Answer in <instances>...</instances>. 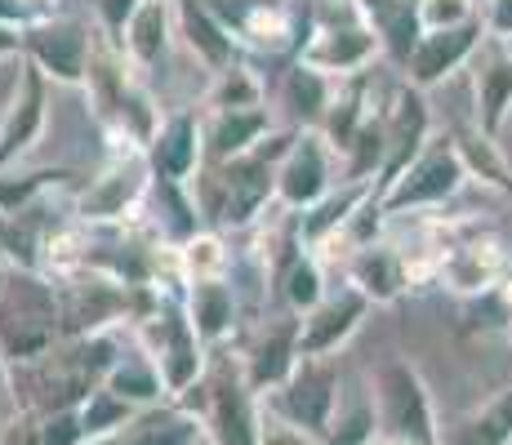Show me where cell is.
Returning <instances> with one entry per match:
<instances>
[{"instance_id":"21","label":"cell","mask_w":512,"mask_h":445,"mask_svg":"<svg viewBox=\"0 0 512 445\" xmlns=\"http://www.w3.org/2000/svg\"><path fill=\"white\" fill-rule=\"evenodd\" d=\"M174 36H179V5H174V0H143L121 32V54L130 58L143 76H152L156 67H165V58H170Z\"/></svg>"},{"instance_id":"14","label":"cell","mask_w":512,"mask_h":445,"mask_svg":"<svg viewBox=\"0 0 512 445\" xmlns=\"http://www.w3.org/2000/svg\"><path fill=\"white\" fill-rule=\"evenodd\" d=\"M486 41V27H481V18H472L464 27H446V32H423L415 49H410V58L401 63V76H406V85L415 89H437L441 81H450L455 72H464L472 63V54L481 49Z\"/></svg>"},{"instance_id":"47","label":"cell","mask_w":512,"mask_h":445,"mask_svg":"<svg viewBox=\"0 0 512 445\" xmlns=\"http://www.w3.org/2000/svg\"><path fill=\"white\" fill-rule=\"evenodd\" d=\"M98 445H116V441H98Z\"/></svg>"},{"instance_id":"48","label":"cell","mask_w":512,"mask_h":445,"mask_svg":"<svg viewBox=\"0 0 512 445\" xmlns=\"http://www.w3.org/2000/svg\"><path fill=\"white\" fill-rule=\"evenodd\" d=\"M201 445H214V441H210V437H205V441H201Z\"/></svg>"},{"instance_id":"44","label":"cell","mask_w":512,"mask_h":445,"mask_svg":"<svg viewBox=\"0 0 512 445\" xmlns=\"http://www.w3.org/2000/svg\"><path fill=\"white\" fill-rule=\"evenodd\" d=\"M18 54H23V27L0 23V63H5V58H18Z\"/></svg>"},{"instance_id":"30","label":"cell","mask_w":512,"mask_h":445,"mask_svg":"<svg viewBox=\"0 0 512 445\" xmlns=\"http://www.w3.org/2000/svg\"><path fill=\"white\" fill-rule=\"evenodd\" d=\"M174 267H179L183 285L187 281H214V276L232 272V250L223 241L219 227H201L183 245H174Z\"/></svg>"},{"instance_id":"36","label":"cell","mask_w":512,"mask_h":445,"mask_svg":"<svg viewBox=\"0 0 512 445\" xmlns=\"http://www.w3.org/2000/svg\"><path fill=\"white\" fill-rule=\"evenodd\" d=\"M419 32H446L481 18V0H415Z\"/></svg>"},{"instance_id":"25","label":"cell","mask_w":512,"mask_h":445,"mask_svg":"<svg viewBox=\"0 0 512 445\" xmlns=\"http://www.w3.org/2000/svg\"><path fill=\"white\" fill-rule=\"evenodd\" d=\"M205 441V419L201 410L183 401H161L147 405L130 419V428L116 437V445H201Z\"/></svg>"},{"instance_id":"13","label":"cell","mask_w":512,"mask_h":445,"mask_svg":"<svg viewBox=\"0 0 512 445\" xmlns=\"http://www.w3.org/2000/svg\"><path fill=\"white\" fill-rule=\"evenodd\" d=\"M512 276V259L495 236H468L450 241L437 259V281L459 299H490Z\"/></svg>"},{"instance_id":"46","label":"cell","mask_w":512,"mask_h":445,"mask_svg":"<svg viewBox=\"0 0 512 445\" xmlns=\"http://www.w3.org/2000/svg\"><path fill=\"white\" fill-rule=\"evenodd\" d=\"M374 445H392V441H379V437H374Z\"/></svg>"},{"instance_id":"12","label":"cell","mask_w":512,"mask_h":445,"mask_svg":"<svg viewBox=\"0 0 512 445\" xmlns=\"http://www.w3.org/2000/svg\"><path fill=\"white\" fill-rule=\"evenodd\" d=\"M45 125H49V81L41 67L23 58L9 107L0 116V174L14 170L18 161H27V152L41 143Z\"/></svg>"},{"instance_id":"5","label":"cell","mask_w":512,"mask_h":445,"mask_svg":"<svg viewBox=\"0 0 512 445\" xmlns=\"http://www.w3.org/2000/svg\"><path fill=\"white\" fill-rule=\"evenodd\" d=\"M374 388V423H379V441L392 445H441V423L432 388L419 374L415 361L406 356H388L370 379Z\"/></svg>"},{"instance_id":"18","label":"cell","mask_w":512,"mask_h":445,"mask_svg":"<svg viewBox=\"0 0 512 445\" xmlns=\"http://www.w3.org/2000/svg\"><path fill=\"white\" fill-rule=\"evenodd\" d=\"M294 365H299V316L285 312L254 334V343L241 356V374L254 397H268L290 379Z\"/></svg>"},{"instance_id":"49","label":"cell","mask_w":512,"mask_h":445,"mask_svg":"<svg viewBox=\"0 0 512 445\" xmlns=\"http://www.w3.org/2000/svg\"><path fill=\"white\" fill-rule=\"evenodd\" d=\"M508 339H512V321H508Z\"/></svg>"},{"instance_id":"17","label":"cell","mask_w":512,"mask_h":445,"mask_svg":"<svg viewBox=\"0 0 512 445\" xmlns=\"http://www.w3.org/2000/svg\"><path fill=\"white\" fill-rule=\"evenodd\" d=\"M343 281L366 294L374 308H388V303H397L401 294L415 285V272H410V259L401 245L374 236V241L357 245V250L343 259Z\"/></svg>"},{"instance_id":"37","label":"cell","mask_w":512,"mask_h":445,"mask_svg":"<svg viewBox=\"0 0 512 445\" xmlns=\"http://www.w3.org/2000/svg\"><path fill=\"white\" fill-rule=\"evenodd\" d=\"M36 445H90L85 423H81V405L36 414Z\"/></svg>"},{"instance_id":"20","label":"cell","mask_w":512,"mask_h":445,"mask_svg":"<svg viewBox=\"0 0 512 445\" xmlns=\"http://www.w3.org/2000/svg\"><path fill=\"white\" fill-rule=\"evenodd\" d=\"M147 165L156 178L170 183H192L205 165V138H201V116L196 112H170L161 130L147 143Z\"/></svg>"},{"instance_id":"8","label":"cell","mask_w":512,"mask_h":445,"mask_svg":"<svg viewBox=\"0 0 512 445\" xmlns=\"http://www.w3.org/2000/svg\"><path fill=\"white\" fill-rule=\"evenodd\" d=\"M343 183L339 152L326 143L321 130H294L290 147L277 161V205L285 214H303L317 201H326Z\"/></svg>"},{"instance_id":"43","label":"cell","mask_w":512,"mask_h":445,"mask_svg":"<svg viewBox=\"0 0 512 445\" xmlns=\"http://www.w3.org/2000/svg\"><path fill=\"white\" fill-rule=\"evenodd\" d=\"M36 18H45V14H36V9L23 5V0H0V23H9V27H32Z\"/></svg>"},{"instance_id":"1","label":"cell","mask_w":512,"mask_h":445,"mask_svg":"<svg viewBox=\"0 0 512 445\" xmlns=\"http://www.w3.org/2000/svg\"><path fill=\"white\" fill-rule=\"evenodd\" d=\"M290 147V134H268L254 152L232 156V161L201 165V174L192 178L196 210L210 227H254L263 219L268 205H277V161Z\"/></svg>"},{"instance_id":"22","label":"cell","mask_w":512,"mask_h":445,"mask_svg":"<svg viewBox=\"0 0 512 445\" xmlns=\"http://www.w3.org/2000/svg\"><path fill=\"white\" fill-rule=\"evenodd\" d=\"M268 134H277L268 103H263V107H232V112H205L201 116L205 161H210V165L254 152V147H259Z\"/></svg>"},{"instance_id":"40","label":"cell","mask_w":512,"mask_h":445,"mask_svg":"<svg viewBox=\"0 0 512 445\" xmlns=\"http://www.w3.org/2000/svg\"><path fill=\"white\" fill-rule=\"evenodd\" d=\"M139 5H143V0H94V9H98V32H103L112 45H121L125 23L134 18V9H139Z\"/></svg>"},{"instance_id":"26","label":"cell","mask_w":512,"mask_h":445,"mask_svg":"<svg viewBox=\"0 0 512 445\" xmlns=\"http://www.w3.org/2000/svg\"><path fill=\"white\" fill-rule=\"evenodd\" d=\"M334 85L339 81H330V76H321L317 67H308V63L294 58V67L281 81V107L290 112L294 130H317L321 116H326V107H330V98H334Z\"/></svg>"},{"instance_id":"10","label":"cell","mask_w":512,"mask_h":445,"mask_svg":"<svg viewBox=\"0 0 512 445\" xmlns=\"http://www.w3.org/2000/svg\"><path fill=\"white\" fill-rule=\"evenodd\" d=\"M339 383L343 374L334 356H299L290 379L259 401H268L272 410H281L285 419H294L299 428H308L321 441L330 432L334 414H339Z\"/></svg>"},{"instance_id":"38","label":"cell","mask_w":512,"mask_h":445,"mask_svg":"<svg viewBox=\"0 0 512 445\" xmlns=\"http://www.w3.org/2000/svg\"><path fill=\"white\" fill-rule=\"evenodd\" d=\"M379 423H374V405H352L348 414H334L330 432L317 445H374Z\"/></svg>"},{"instance_id":"15","label":"cell","mask_w":512,"mask_h":445,"mask_svg":"<svg viewBox=\"0 0 512 445\" xmlns=\"http://www.w3.org/2000/svg\"><path fill=\"white\" fill-rule=\"evenodd\" d=\"M201 419L214 445H259V397L250 392L241 365L205 383Z\"/></svg>"},{"instance_id":"9","label":"cell","mask_w":512,"mask_h":445,"mask_svg":"<svg viewBox=\"0 0 512 445\" xmlns=\"http://www.w3.org/2000/svg\"><path fill=\"white\" fill-rule=\"evenodd\" d=\"M98 32L81 18H36L32 27H23V58L36 63L45 72L49 85H67V89H85L90 76V58H94Z\"/></svg>"},{"instance_id":"33","label":"cell","mask_w":512,"mask_h":445,"mask_svg":"<svg viewBox=\"0 0 512 445\" xmlns=\"http://www.w3.org/2000/svg\"><path fill=\"white\" fill-rule=\"evenodd\" d=\"M232 107H263V81L241 63V58L228 67H219L210 94H205V112H232Z\"/></svg>"},{"instance_id":"3","label":"cell","mask_w":512,"mask_h":445,"mask_svg":"<svg viewBox=\"0 0 512 445\" xmlns=\"http://www.w3.org/2000/svg\"><path fill=\"white\" fill-rule=\"evenodd\" d=\"M383 58L379 27L361 14L357 0H326L317 23L299 41V63L317 67L330 81H352Z\"/></svg>"},{"instance_id":"35","label":"cell","mask_w":512,"mask_h":445,"mask_svg":"<svg viewBox=\"0 0 512 445\" xmlns=\"http://www.w3.org/2000/svg\"><path fill=\"white\" fill-rule=\"evenodd\" d=\"M67 170H36V174H0V214H23V210H32V205H41L45 196H49V187H58V183H67Z\"/></svg>"},{"instance_id":"27","label":"cell","mask_w":512,"mask_h":445,"mask_svg":"<svg viewBox=\"0 0 512 445\" xmlns=\"http://www.w3.org/2000/svg\"><path fill=\"white\" fill-rule=\"evenodd\" d=\"M103 388H112L116 397L130 401L134 410H147V405L170 401V392H165V383H161V370H156V361L139 348V343H134L130 352L116 356V365L107 370Z\"/></svg>"},{"instance_id":"4","label":"cell","mask_w":512,"mask_h":445,"mask_svg":"<svg viewBox=\"0 0 512 445\" xmlns=\"http://www.w3.org/2000/svg\"><path fill=\"white\" fill-rule=\"evenodd\" d=\"M134 339H139V348L156 361L170 401H187V392L205 383L210 348H205V339L196 334V325L187 321L183 294L165 290L161 303H156V308L147 312L139 325H134Z\"/></svg>"},{"instance_id":"16","label":"cell","mask_w":512,"mask_h":445,"mask_svg":"<svg viewBox=\"0 0 512 445\" xmlns=\"http://www.w3.org/2000/svg\"><path fill=\"white\" fill-rule=\"evenodd\" d=\"M370 308L374 303L366 294L343 281L339 290H330L312 312L299 316V356H334L339 348H348V339L361 330Z\"/></svg>"},{"instance_id":"23","label":"cell","mask_w":512,"mask_h":445,"mask_svg":"<svg viewBox=\"0 0 512 445\" xmlns=\"http://www.w3.org/2000/svg\"><path fill=\"white\" fill-rule=\"evenodd\" d=\"M272 281H277V299L285 312L303 316L312 312L321 299L330 294L326 285V263L317 259V254L308 250V245L299 241V232H294V241L285 245L281 254H272Z\"/></svg>"},{"instance_id":"11","label":"cell","mask_w":512,"mask_h":445,"mask_svg":"<svg viewBox=\"0 0 512 445\" xmlns=\"http://www.w3.org/2000/svg\"><path fill=\"white\" fill-rule=\"evenodd\" d=\"M432 138L437 134H432L428 94L401 81L397 89H392L388 107H383V165H379V178H374V196L388 192Z\"/></svg>"},{"instance_id":"50","label":"cell","mask_w":512,"mask_h":445,"mask_svg":"<svg viewBox=\"0 0 512 445\" xmlns=\"http://www.w3.org/2000/svg\"><path fill=\"white\" fill-rule=\"evenodd\" d=\"M23 5H36V0H23Z\"/></svg>"},{"instance_id":"2","label":"cell","mask_w":512,"mask_h":445,"mask_svg":"<svg viewBox=\"0 0 512 445\" xmlns=\"http://www.w3.org/2000/svg\"><path fill=\"white\" fill-rule=\"evenodd\" d=\"M63 343V308L54 276L36 267H9L0 294V356L14 365H32Z\"/></svg>"},{"instance_id":"31","label":"cell","mask_w":512,"mask_h":445,"mask_svg":"<svg viewBox=\"0 0 512 445\" xmlns=\"http://www.w3.org/2000/svg\"><path fill=\"white\" fill-rule=\"evenodd\" d=\"M232 36L250 49H263V54H281V49L294 45V18L277 0H259V5L245 9V18L232 27Z\"/></svg>"},{"instance_id":"19","label":"cell","mask_w":512,"mask_h":445,"mask_svg":"<svg viewBox=\"0 0 512 445\" xmlns=\"http://www.w3.org/2000/svg\"><path fill=\"white\" fill-rule=\"evenodd\" d=\"M468 67H472V98H477V125L481 134L499 143V134H504L512 116V45L486 36Z\"/></svg>"},{"instance_id":"6","label":"cell","mask_w":512,"mask_h":445,"mask_svg":"<svg viewBox=\"0 0 512 445\" xmlns=\"http://www.w3.org/2000/svg\"><path fill=\"white\" fill-rule=\"evenodd\" d=\"M468 165L459 156L455 138L437 134L428 147L406 165V174L388 187L383 196H374V205L383 210V219H406V214H428L441 210L446 201H455V192L468 183Z\"/></svg>"},{"instance_id":"7","label":"cell","mask_w":512,"mask_h":445,"mask_svg":"<svg viewBox=\"0 0 512 445\" xmlns=\"http://www.w3.org/2000/svg\"><path fill=\"white\" fill-rule=\"evenodd\" d=\"M152 196V165H147L143 147L116 143L107 165L90 178L81 196H76V219L85 227H112V223H130L143 210V201Z\"/></svg>"},{"instance_id":"45","label":"cell","mask_w":512,"mask_h":445,"mask_svg":"<svg viewBox=\"0 0 512 445\" xmlns=\"http://www.w3.org/2000/svg\"><path fill=\"white\" fill-rule=\"evenodd\" d=\"M5 281H9V267L0 263V294H5Z\"/></svg>"},{"instance_id":"29","label":"cell","mask_w":512,"mask_h":445,"mask_svg":"<svg viewBox=\"0 0 512 445\" xmlns=\"http://www.w3.org/2000/svg\"><path fill=\"white\" fill-rule=\"evenodd\" d=\"M441 445H512V388L490 397L450 432H441Z\"/></svg>"},{"instance_id":"32","label":"cell","mask_w":512,"mask_h":445,"mask_svg":"<svg viewBox=\"0 0 512 445\" xmlns=\"http://www.w3.org/2000/svg\"><path fill=\"white\" fill-rule=\"evenodd\" d=\"M134 405L130 401H121L112 388H98L90 392V397L81 401V423H85V437H90V445H98V441H116L125 428H130V419H134Z\"/></svg>"},{"instance_id":"24","label":"cell","mask_w":512,"mask_h":445,"mask_svg":"<svg viewBox=\"0 0 512 445\" xmlns=\"http://www.w3.org/2000/svg\"><path fill=\"white\" fill-rule=\"evenodd\" d=\"M187 321L196 325V334L205 339V348H219L236 334L241 321V303H236L232 276H214V281H187L183 290Z\"/></svg>"},{"instance_id":"41","label":"cell","mask_w":512,"mask_h":445,"mask_svg":"<svg viewBox=\"0 0 512 445\" xmlns=\"http://www.w3.org/2000/svg\"><path fill=\"white\" fill-rule=\"evenodd\" d=\"M481 27L490 41L512 45V0H481Z\"/></svg>"},{"instance_id":"28","label":"cell","mask_w":512,"mask_h":445,"mask_svg":"<svg viewBox=\"0 0 512 445\" xmlns=\"http://www.w3.org/2000/svg\"><path fill=\"white\" fill-rule=\"evenodd\" d=\"M361 14L370 18L374 27H379L383 36V54L392 58V63H406L410 49L419 41V14H415V0H357Z\"/></svg>"},{"instance_id":"39","label":"cell","mask_w":512,"mask_h":445,"mask_svg":"<svg viewBox=\"0 0 512 445\" xmlns=\"http://www.w3.org/2000/svg\"><path fill=\"white\" fill-rule=\"evenodd\" d=\"M259 445H317V437L294 419H285L281 410H272L268 401H259Z\"/></svg>"},{"instance_id":"34","label":"cell","mask_w":512,"mask_h":445,"mask_svg":"<svg viewBox=\"0 0 512 445\" xmlns=\"http://www.w3.org/2000/svg\"><path fill=\"white\" fill-rule=\"evenodd\" d=\"M450 138H455V147H459V156H464V165H468V174H472V178H486L490 187H499L504 196H512V174H508V165L499 161L495 138L481 134V125L455 130Z\"/></svg>"},{"instance_id":"42","label":"cell","mask_w":512,"mask_h":445,"mask_svg":"<svg viewBox=\"0 0 512 445\" xmlns=\"http://www.w3.org/2000/svg\"><path fill=\"white\" fill-rule=\"evenodd\" d=\"M18 410H23V405H18V392H14V370H9V361L0 356V432L14 423Z\"/></svg>"}]
</instances>
